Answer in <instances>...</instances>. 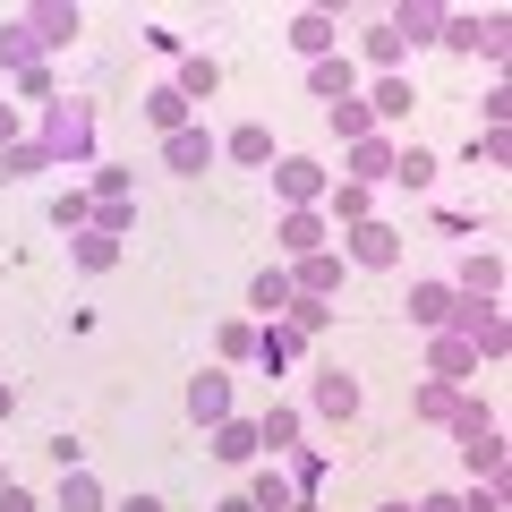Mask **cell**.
<instances>
[{
    "mask_svg": "<svg viewBox=\"0 0 512 512\" xmlns=\"http://www.w3.org/2000/svg\"><path fill=\"white\" fill-rule=\"evenodd\" d=\"M333 43H342V35H333L325 9H299V18H291V52L299 60H333Z\"/></svg>",
    "mask_w": 512,
    "mask_h": 512,
    "instance_id": "52a82bcc",
    "label": "cell"
},
{
    "mask_svg": "<svg viewBox=\"0 0 512 512\" xmlns=\"http://www.w3.org/2000/svg\"><path fill=\"white\" fill-rule=\"evenodd\" d=\"M60 512H103V487L86 470H60Z\"/></svg>",
    "mask_w": 512,
    "mask_h": 512,
    "instance_id": "4316f807",
    "label": "cell"
},
{
    "mask_svg": "<svg viewBox=\"0 0 512 512\" xmlns=\"http://www.w3.org/2000/svg\"><path fill=\"white\" fill-rule=\"evenodd\" d=\"M350 86H359V69H350V60H308V94H325V103H350Z\"/></svg>",
    "mask_w": 512,
    "mask_h": 512,
    "instance_id": "e0dca14e",
    "label": "cell"
},
{
    "mask_svg": "<svg viewBox=\"0 0 512 512\" xmlns=\"http://www.w3.org/2000/svg\"><path fill=\"white\" fill-rule=\"evenodd\" d=\"M0 146H18V111L0 103Z\"/></svg>",
    "mask_w": 512,
    "mask_h": 512,
    "instance_id": "7bdbcfd3",
    "label": "cell"
},
{
    "mask_svg": "<svg viewBox=\"0 0 512 512\" xmlns=\"http://www.w3.org/2000/svg\"><path fill=\"white\" fill-rule=\"evenodd\" d=\"M0 69H18V77H35V69H43L35 26H0Z\"/></svg>",
    "mask_w": 512,
    "mask_h": 512,
    "instance_id": "9a60e30c",
    "label": "cell"
},
{
    "mask_svg": "<svg viewBox=\"0 0 512 512\" xmlns=\"http://www.w3.org/2000/svg\"><path fill=\"white\" fill-rule=\"evenodd\" d=\"M350 171H359V188L393 180V146H384V137H359V146H350Z\"/></svg>",
    "mask_w": 512,
    "mask_h": 512,
    "instance_id": "ffe728a7",
    "label": "cell"
},
{
    "mask_svg": "<svg viewBox=\"0 0 512 512\" xmlns=\"http://www.w3.org/2000/svg\"><path fill=\"white\" fill-rule=\"evenodd\" d=\"M128 214H137L128 197H120V205H94V231H111V239H120V231H128Z\"/></svg>",
    "mask_w": 512,
    "mask_h": 512,
    "instance_id": "f35d334b",
    "label": "cell"
},
{
    "mask_svg": "<svg viewBox=\"0 0 512 512\" xmlns=\"http://www.w3.org/2000/svg\"><path fill=\"white\" fill-rule=\"evenodd\" d=\"M333 137H342V146H359V137H376V120H367V103H333Z\"/></svg>",
    "mask_w": 512,
    "mask_h": 512,
    "instance_id": "1f68e13d",
    "label": "cell"
},
{
    "mask_svg": "<svg viewBox=\"0 0 512 512\" xmlns=\"http://www.w3.org/2000/svg\"><path fill=\"white\" fill-rule=\"evenodd\" d=\"M0 487H9V478H0Z\"/></svg>",
    "mask_w": 512,
    "mask_h": 512,
    "instance_id": "681fc988",
    "label": "cell"
},
{
    "mask_svg": "<svg viewBox=\"0 0 512 512\" xmlns=\"http://www.w3.org/2000/svg\"><path fill=\"white\" fill-rule=\"evenodd\" d=\"M461 291H470V299H495V291H504V256H470V265H461Z\"/></svg>",
    "mask_w": 512,
    "mask_h": 512,
    "instance_id": "484cf974",
    "label": "cell"
},
{
    "mask_svg": "<svg viewBox=\"0 0 512 512\" xmlns=\"http://www.w3.org/2000/svg\"><path fill=\"white\" fill-rule=\"evenodd\" d=\"M333 282H342V256H333V248H316V256H299L291 291H299V299H333Z\"/></svg>",
    "mask_w": 512,
    "mask_h": 512,
    "instance_id": "30bf717a",
    "label": "cell"
},
{
    "mask_svg": "<svg viewBox=\"0 0 512 512\" xmlns=\"http://www.w3.org/2000/svg\"><path fill=\"white\" fill-rule=\"evenodd\" d=\"M274 188H282V205H316V197H325V163L282 154V163H274Z\"/></svg>",
    "mask_w": 512,
    "mask_h": 512,
    "instance_id": "7a4b0ae2",
    "label": "cell"
},
{
    "mask_svg": "<svg viewBox=\"0 0 512 512\" xmlns=\"http://www.w3.org/2000/svg\"><path fill=\"white\" fill-rule=\"evenodd\" d=\"M146 120L163 128V137H180V128H188V94H180V86H154V94H146Z\"/></svg>",
    "mask_w": 512,
    "mask_h": 512,
    "instance_id": "44dd1931",
    "label": "cell"
},
{
    "mask_svg": "<svg viewBox=\"0 0 512 512\" xmlns=\"http://www.w3.org/2000/svg\"><path fill=\"white\" fill-rule=\"evenodd\" d=\"M214 86H222V69H214L205 52H188V60H180V94L197 103V94H214Z\"/></svg>",
    "mask_w": 512,
    "mask_h": 512,
    "instance_id": "f546056e",
    "label": "cell"
},
{
    "mask_svg": "<svg viewBox=\"0 0 512 512\" xmlns=\"http://www.w3.org/2000/svg\"><path fill=\"white\" fill-rule=\"evenodd\" d=\"M248 308H265V316H282V308H291V274H282V265H265V274L248 282Z\"/></svg>",
    "mask_w": 512,
    "mask_h": 512,
    "instance_id": "603a6c76",
    "label": "cell"
},
{
    "mask_svg": "<svg viewBox=\"0 0 512 512\" xmlns=\"http://www.w3.org/2000/svg\"><path fill=\"white\" fill-rule=\"evenodd\" d=\"M333 214H342V222H367V188H359V180L333 188Z\"/></svg>",
    "mask_w": 512,
    "mask_h": 512,
    "instance_id": "74e56055",
    "label": "cell"
},
{
    "mask_svg": "<svg viewBox=\"0 0 512 512\" xmlns=\"http://www.w3.org/2000/svg\"><path fill=\"white\" fill-rule=\"evenodd\" d=\"M214 512H256V504H248V495H222V504H214Z\"/></svg>",
    "mask_w": 512,
    "mask_h": 512,
    "instance_id": "f6af8a7d",
    "label": "cell"
},
{
    "mask_svg": "<svg viewBox=\"0 0 512 512\" xmlns=\"http://www.w3.org/2000/svg\"><path fill=\"white\" fill-rule=\"evenodd\" d=\"M470 367H478V350L461 342V333H436V350H427V376H436V384H461Z\"/></svg>",
    "mask_w": 512,
    "mask_h": 512,
    "instance_id": "8fae6325",
    "label": "cell"
},
{
    "mask_svg": "<svg viewBox=\"0 0 512 512\" xmlns=\"http://www.w3.org/2000/svg\"><path fill=\"white\" fill-rule=\"evenodd\" d=\"M453 308H461V299H453V282H410V325L444 333V325H453Z\"/></svg>",
    "mask_w": 512,
    "mask_h": 512,
    "instance_id": "8992f818",
    "label": "cell"
},
{
    "mask_svg": "<svg viewBox=\"0 0 512 512\" xmlns=\"http://www.w3.org/2000/svg\"><path fill=\"white\" fill-rule=\"evenodd\" d=\"M282 316H291L299 333H325V325H333V308H325V299H299V291H291V308H282Z\"/></svg>",
    "mask_w": 512,
    "mask_h": 512,
    "instance_id": "d590c367",
    "label": "cell"
},
{
    "mask_svg": "<svg viewBox=\"0 0 512 512\" xmlns=\"http://www.w3.org/2000/svg\"><path fill=\"white\" fill-rule=\"evenodd\" d=\"M316 410H325V419H359V384H350L342 367H325V376H316Z\"/></svg>",
    "mask_w": 512,
    "mask_h": 512,
    "instance_id": "5bb4252c",
    "label": "cell"
},
{
    "mask_svg": "<svg viewBox=\"0 0 512 512\" xmlns=\"http://www.w3.org/2000/svg\"><path fill=\"white\" fill-rule=\"evenodd\" d=\"M69 256L86 265V274H111V265H120V239H111V231H77V239H69Z\"/></svg>",
    "mask_w": 512,
    "mask_h": 512,
    "instance_id": "ac0fdd59",
    "label": "cell"
},
{
    "mask_svg": "<svg viewBox=\"0 0 512 512\" xmlns=\"http://www.w3.org/2000/svg\"><path fill=\"white\" fill-rule=\"evenodd\" d=\"M453 436H461V444H487V436H495V419H487L478 402H453Z\"/></svg>",
    "mask_w": 512,
    "mask_h": 512,
    "instance_id": "e575fe53",
    "label": "cell"
},
{
    "mask_svg": "<svg viewBox=\"0 0 512 512\" xmlns=\"http://www.w3.org/2000/svg\"><path fill=\"white\" fill-rule=\"evenodd\" d=\"M299 342H308L299 325H265V333H256V359H265V367H291V359H299Z\"/></svg>",
    "mask_w": 512,
    "mask_h": 512,
    "instance_id": "cb8c5ba5",
    "label": "cell"
},
{
    "mask_svg": "<svg viewBox=\"0 0 512 512\" xmlns=\"http://www.w3.org/2000/svg\"><path fill=\"white\" fill-rule=\"evenodd\" d=\"M26 26H35V43L52 52V43L77 35V9H69V0H35V9H26Z\"/></svg>",
    "mask_w": 512,
    "mask_h": 512,
    "instance_id": "7c38bea8",
    "label": "cell"
},
{
    "mask_svg": "<svg viewBox=\"0 0 512 512\" xmlns=\"http://www.w3.org/2000/svg\"><path fill=\"white\" fill-rule=\"evenodd\" d=\"M9 410H18V393H9V384H0V419H9Z\"/></svg>",
    "mask_w": 512,
    "mask_h": 512,
    "instance_id": "bcb514c9",
    "label": "cell"
},
{
    "mask_svg": "<svg viewBox=\"0 0 512 512\" xmlns=\"http://www.w3.org/2000/svg\"><path fill=\"white\" fill-rule=\"evenodd\" d=\"M282 248H291V256H316V248H325V222H316L308 205H291V214H282Z\"/></svg>",
    "mask_w": 512,
    "mask_h": 512,
    "instance_id": "d6986e66",
    "label": "cell"
},
{
    "mask_svg": "<svg viewBox=\"0 0 512 512\" xmlns=\"http://www.w3.org/2000/svg\"><path fill=\"white\" fill-rule=\"evenodd\" d=\"M222 359H256V333L248 325H222Z\"/></svg>",
    "mask_w": 512,
    "mask_h": 512,
    "instance_id": "ab89813d",
    "label": "cell"
},
{
    "mask_svg": "<svg viewBox=\"0 0 512 512\" xmlns=\"http://www.w3.org/2000/svg\"><path fill=\"white\" fill-rule=\"evenodd\" d=\"M188 410H197L205 427H222V419H231V376H222V367H205V376L188 384Z\"/></svg>",
    "mask_w": 512,
    "mask_h": 512,
    "instance_id": "ba28073f",
    "label": "cell"
},
{
    "mask_svg": "<svg viewBox=\"0 0 512 512\" xmlns=\"http://www.w3.org/2000/svg\"><path fill=\"white\" fill-rule=\"evenodd\" d=\"M52 222H60V231H94V197H77V188L52 197Z\"/></svg>",
    "mask_w": 512,
    "mask_h": 512,
    "instance_id": "836d02e7",
    "label": "cell"
},
{
    "mask_svg": "<svg viewBox=\"0 0 512 512\" xmlns=\"http://www.w3.org/2000/svg\"><path fill=\"white\" fill-rule=\"evenodd\" d=\"M384 512H410V504H384Z\"/></svg>",
    "mask_w": 512,
    "mask_h": 512,
    "instance_id": "7dc6e473",
    "label": "cell"
},
{
    "mask_svg": "<svg viewBox=\"0 0 512 512\" xmlns=\"http://www.w3.org/2000/svg\"><path fill=\"white\" fill-rule=\"evenodd\" d=\"M410 103H419V86H410V77H376V103H367V120H410Z\"/></svg>",
    "mask_w": 512,
    "mask_h": 512,
    "instance_id": "2e32d148",
    "label": "cell"
},
{
    "mask_svg": "<svg viewBox=\"0 0 512 512\" xmlns=\"http://www.w3.org/2000/svg\"><path fill=\"white\" fill-rule=\"evenodd\" d=\"M43 154H52V163L60 154H94V111L52 94V103H43Z\"/></svg>",
    "mask_w": 512,
    "mask_h": 512,
    "instance_id": "6da1fadb",
    "label": "cell"
},
{
    "mask_svg": "<svg viewBox=\"0 0 512 512\" xmlns=\"http://www.w3.org/2000/svg\"><path fill=\"white\" fill-rule=\"evenodd\" d=\"M393 180L402 188H436V154L427 146H393Z\"/></svg>",
    "mask_w": 512,
    "mask_h": 512,
    "instance_id": "d4e9b609",
    "label": "cell"
},
{
    "mask_svg": "<svg viewBox=\"0 0 512 512\" xmlns=\"http://www.w3.org/2000/svg\"><path fill=\"white\" fill-rule=\"evenodd\" d=\"M410 512H461V495H419Z\"/></svg>",
    "mask_w": 512,
    "mask_h": 512,
    "instance_id": "b9f144b4",
    "label": "cell"
},
{
    "mask_svg": "<svg viewBox=\"0 0 512 512\" xmlns=\"http://www.w3.org/2000/svg\"><path fill=\"white\" fill-rule=\"evenodd\" d=\"M453 316H461V342H470V350L504 359V316H495V299H470V308H453Z\"/></svg>",
    "mask_w": 512,
    "mask_h": 512,
    "instance_id": "5b68a950",
    "label": "cell"
},
{
    "mask_svg": "<svg viewBox=\"0 0 512 512\" xmlns=\"http://www.w3.org/2000/svg\"><path fill=\"white\" fill-rule=\"evenodd\" d=\"M436 43H453V52H487V60H504V18H444V35Z\"/></svg>",
    "mask_w": 512,
    "mask_h": 512,
    "instance_id": "3957f363",
    "label": "cell"
},
{
    "mask_svg": "<svg viewBox=\"0 0 512 512\" xmlns=\"http://www.w3.org/2000/svg\"><path fill=\"white\" fill-rule=\"evenodd\" d=\"M248 504H256V512H291L299 495H291V478H282V470H265V478L248 487Z\"/></svg>",
    "mask_w": 512,
    "mask_h": 512,
    "instance_id": "f1b7e54d",
    "label": "cell"
},
{
    "mask_svg": "<svg viewBox=\"0 0 512 512\" xmlns=\"http://www.w3.org/2000/svg\"><path fill=\"white\" fill-rule=\"evenodd\" d=\"M291 436H299V410H291V402H274V410H265V427H256V444H274V453H282Z\"/></svg>",
    "mask_w": 512,
    "mask_h": 512,
    "instance_id": "d6a6232c",
    "label": "cell"
},
{
    "mask_svg": "<svg viewBox=\"0 0 512 512\" xmlns=\"http://www.w3.org/2000/svg\"><path fill=\"white\" fill-rule=\"evenodd\" d=\"M0 512H35V495H26V487H0Z\"/></svg>",
    "mask_w": 512,
    "mask_h": 512,
    "instance_id": "60d3db41",
    "label": "cell"
},
{
    "mask_svg": "<svg viewBox=\"0 0 512 512\" xmlns=\"http://www.w3.org/2000/svg\"><path fill=\"white\" fill-rule=\"evenodd\" d=\"M384 26H393V35H402V52H410V43H436V35H444V9H436V0H410V9H393Z\"/></svg>",
    "mask_w": 512,
    "mask_h": 512,
    "instance_id": "9c48e42d",
    "label": "cell"
},
{
    "mask_svg": "<svg viewBox=\"0 0 512 512\" xmlns=\"http://www.w3.org/2000/svg\"><path fill=\"white\" fill-rule=\"evenodd\" d=\"M291 512H316V504H291Z\"/></svg>",
    "mask_w": 512,
    "mask_h": 512,
    "instance_id": "c3c4849f",
    "label": "cell"
},
{
    "mask_svg": "<svg viewBox=\"0 0 512 512\" xmlns=\"http://www.w3.org/2000/svg\"><path fill=\"white\" fill-rule=\"evenodd\" d=\"M367 60H376L384 77H402V35H393V26H367Z\"/></svg>",
    "mask_w": 512,
    "mask_h": 512,
    "instance_id": "4dcf8cb0",
    "label": "cell"
},
{
    "mask_svg": "<svg viewBox=\"0 0 512 512\" xmlns=\"http://www.w3.org/2000/svg\"><path fill=\"white\" fill-rule=\"evenodd\" d=\"M120 512H163V504H154V495H128V504Z\"/></svg>",
    "mask_w": 512,
    "mask_h": 512,
    "instance_id": "ee69618b",
    "label": "cell"
},
{
    "mask_svg": "<svg viewBox=\"0 0 512 512\" xmlns=\"http://www.w3.org/2000/svg\"><path fill=\"white\" fill-rule=\"evenodd\" d=\"M214 154H222V146L205 137V128H180V137H163V163H171V171H205Z\"/></svg>",
    "mask_w": 512,
    "mask_h": 512,
    "instance_id": "4fadbf2b",
    "label": "cell"
},
{
    "mask_svg": "<svg viewBox=\"0 0 512 512\" xmlns=\"http://www.w3.org/2000/svg\"><path fill=\"white\" fill-rule=\"evenodd\" d=\"M222 154H231V163H274V137H265V128H231Z\"/></svg>",
    "mask_w": 512,
    "mask_h": 512,
    "instance_id": "83f0119b",
    "label": "cell"
},
{
    "mask_svg": "<svg viewBox=\"0 0 512 512\" xmlns=\"http://www.w3.org/2000/svg\"><path fill=\"white\" fill-rule=\"evenodd\" d=\"M256 453H265V444H256V427H239V419L214 427V461H231V470H239V461H256Z\"/></svg>",
    "mask_w": 512,
    "mask_h": 512,
    "instance_id": "7402d4cb",
    "label": "cell"
},
{
    "mask_svg": "<svg viewBox=\"0 0 512 512\" xmlns=\"http://www.w3.org/2000/svg\"><path fill=\"white\" fill-rule=\"evenodd\" d=\"M43 163H52L43 146H9V163H0V180H26V171H43Z\"/></svg>",
    "mask_w": 512,
    "mask_h": 512,
    "instance_id": "8d00e7d4",
    "label": "cell"
},
{
    "mask_svg": "<svg viewBox=\"0 0 512 512\" xmlns=\"http://www.w3.org/2000/svg\"><path fill=\"white\" fill-rule=\"evenodd\" d=\"M350 256H359V265H402V231H393V222H350Z\"/></svg>",
    "mask_w": 512,
    "mask_h": 512,
    "instance_id": "277c9868",
    "label": "cell"
}]
</instances>
